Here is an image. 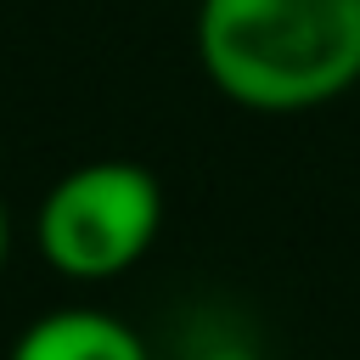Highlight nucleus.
I'll list each match as a JSON object with an SVG mask.
<instances>
[{"instance_id":"7ed1b4c3","label":"nucleus","mask_w":360,"mask_h":360,"mask_svg":"<svg viewBox=\"0 0 360 360\" xmlns=\"http://www.w3.org/2000/svg\"><path fill=\"white\" fill-rule=\"evenodd\" d=\"M11 360H152V354L135 338V326H124L118 315L68 304L28 321L11 343Z\"/></svg>"},{"instance_id":"f257e3e1","label":"nucleus","mask_w":360,"mask_h":360,"mask_svg":"<svg viewBox=\"0 0 360 360\" xmlns=\"http://www.w3.org/2000/svg\"><path fill=\"white\" fill-rule=\"evenodd\" d=\"M197 62L253 112H304L360 79V0H197Z\"/></svg>"},{"instance_id":"f03ea898","label":"nucleus","mask_w":360,"mask_h":360,"mask_svg":"<svg viewBox=\"0 0 360 360\" xmlns=\"http://www.w3.org/2000/svg\"><path fill=\"white\" fill-rule=\"evenodd\" d=\"M163 225V191L152 169L129 158H90L68 169L34 219L39 253L73 281H107L146 259Z\"/></svg>"},{"instance_id":"20e7f679","label":"nucleus","mask_w":360,"mask_h":360,"mask_svg":"<svg viewBox=\"0 0 360 360\" xmlns=\"http://www.w3.org/2000/svg\"><path fill=\"white\" fill-rule=\"evenodd\" d=\"M6 253H11V219H6V202H0V270H6Z\"/></svg>"}]
</instances>
